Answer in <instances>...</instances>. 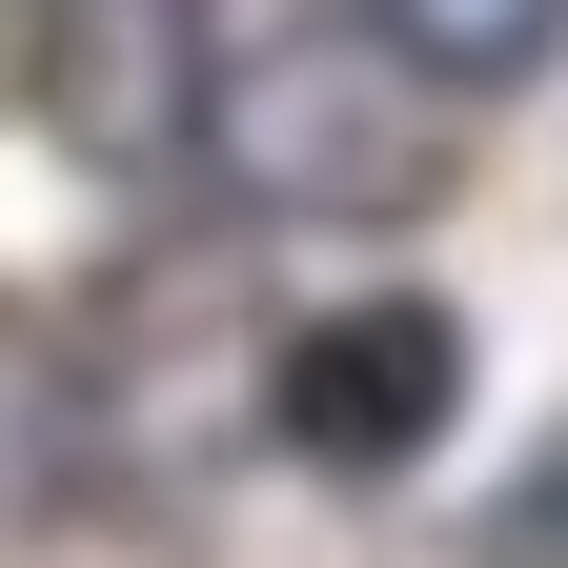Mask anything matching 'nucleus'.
Returning <instances> with one entry per match:
<instances>
[{
	"label": "nucleus",
	"mask_w": 568,
	"mask_h": 568,
	"mask_svg": "<svg viewBox=\"0 0 568 568\" xmlns=\"http://www.w3.org/2000/svg\"><path fill=\"white\" fill-rule=\"evenodd\" d=\"M447 406H467V325L447 305H325V325H284V366H264V426L305 467H345V487L426 467Z\"/></svg>",
	"instance_id": "7ed1b4c3"
},
{
	"label": "nucleus",
	"mask_w": 568,
	"mask_h": 568,
	"mask_svg": "<svg viewBox=\"0 0 568 568\" xmlns=\"http://www.w3.org/2000/svg\"><path fill=\"white\" fill-rule=\"evenodd\" d=\"M203 82H224V0H41V122L102 183H183Z\"/></svg>",
	"instance_id": "f03ea898"
},
{
	"label": "nucleus",
	"mask_w": 568,
	"mask_h": 568,
	"mask_svg": "<svg viewBox=\"0 0 568 568\" xmlns=\"http://www.w3.org/2000/svg\"><path fill=\"white\" fill-rule=\"evenodd\" d=\"M487 568H568V426L508 467V508H487Z\"/></svg>",
	"instance_id": "423d86ee"
},
{
	"label": "nucleus",
	"mask_w": 568,
	"mask_h": 568,
	"mask_svg": "<svg viewBox=\"0 0 568 568\" xmlns=\"http://www.w3.org/2000/svg\"><path fill=\"white\" fill-rule=\"evenodd\" d=\"M203 142L244 163L264 224H386V203H426V82L366 21H325V0H224Z\"/></svg>",
	"instance_id": "f257e3e1"
},
{
	"label": "nucleus",
	"mask_w": 568,
	"mask_h": 568,
	"mask_svg": "<svg viewBox=\"0 0 568 568\" xmlns=\"http://www.w3.org/2000/svg\"><path fill=\"white\" fill-rule=\"evenodd\" d=\"M366 41L406 61V82H426V102H508V82H528V61L568 41V0H366Z\"/></svg>",
	"instance_id": "39448f33"
},
{
	"label": "nucleus",
	"mask_w": 568,
	"mask_h": 568,
	"mask_svg": "<svg viewBox=\"0 0 568 568\" xmlns=\"http://www.w3.org/2000/svg\"><path fill=\"white\" fill-rule=\"evenodd\" d=\"M61 508H82V366L41 325H0V568H21Z\"/></svg>",
	"instance_id": "20e7f679"
}]
</instances>
